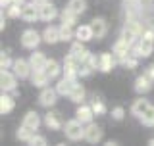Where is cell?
I'll list each match as a JSON object with an SVG mask.
<instances>
[{"instance_id":"cell-35","label":"cell","mask_w":154,"mask_h":146,"mask_svg":"<svg viewBox=\"0 0 154 146\" xmlns=\"http://www.w3.org/2000/svg\"><path fill=\"white\" fill-rule=\"evenodd\" d=\"M12 65H14V62L10 60V56L6 52H2V56H0V67H2V69H8V67H12Z\"/></svg>"},{"instance_id":"cell-11","label":"cell","mask_w":154,"mask_h":146,"mask_svg":"<svg viewBox=\"0 0 154 146\" xmlns=\"http://www.w3.org/2000/svg\"><path fill=\"white\" fill-rule=\"evenodd\" d=\"M102 138V129L98 127V125L94 123H89L85 127V140H89V142H98V140Z\"/></svg>"},{"instance_id":"cell-34","label":"cell","mask_w":154,"mask_h":146,"mask_svg":"<svg viewBox=\"0 0 154 146\" xmlns=\"http://www.w3.org/2000/svg\"><path fill=\"white\" fill-rule=\"evenodd\" d=\"M75 19H77V14H75V12H71V10L66 6V10L62 12V21L67 23V25H73V23H75Z\"/></svg>"},{"instance_id":"cell-9","label":"cell","mask_w":154,"mask_h":146,"mask_svg":"<svg viewBox=\"0 0 154 146\" xmlns=\"http://www.w3.org/2000/svg\"><path fill=\"white\" fill-rule=\"evenodd\" d=\"M131 48H133V44H129L127 41H123V38H119L118 42L114 44V56L118 58V62H122L123 58H127L129 56V52H131Z\"/></svg>"},{"instance_id":"cell-15","label":"cell","mask_w":154,"mask_h":146,"mask_svg":"<svg viewBox=\"0 0 154 146\" xmlns=\"http://www.w3.org/2000/svg\"><path fill=\"white\" fill-rule=\"evenodd\" d=\"M77 85L75 79H69V77H64L60 83L56 85V90H58V94H62V96H69V92L73 90V87Z\"/></svg>"},{"instance_id":"cell-5","label":"cell","mask_w":154,"mask_h":146,"mask_svg":"<svg viewBox=\"0 0 154 146\" xmlns=\"http://www.w3.org/2000/svg\"><path fill=\"white\" fill-rule=\"evenodd\" d=\"M21 19L23 21H37V19H41V10L35 2L31 4H23L21 8Z\"/></svg>"},{"instance_id":"cell-32","label":"cell","mask_w":154,"mask_h":146,"mask_svg":"<svg viewBox=\"0 0 154 146\" xmlns=\"http://www.w3.org/2000/svg\"><path fill=\"white\" fill-rule=\"evenodd\" d=\"M139 119L143 121V125H146V127H152V125H154V106H150V108L144 111V114H143Z\"/></svg>"},{"instance_id":"cell-18","label":"cell","mask_w":154,"mask_h":146,"mask_svg":"<svg viewBox=\"0 0 154 146\" xmlns=\"http://www.w3.org/2000/svg\"><path fill=\"white\" fill-rule=\"evenodd\" d=\"M31 83H33L35 87H41V89H45L48 83H50V77H48L42 69H38V71H33V73H31Z\"/></svg>"},{"instance_id":"cell-6","label":"cell","mask_w":154,"mask_h":146,"mask_svg":"<svg viewBox=\"0 0 154 146\" xmlns=\"http://www.w3.org/2000/svg\"><path fill=\"white\" fill-rule=\"evenodd\" d=\"M56 98H58V90L50 89V87H45L42 92H41V96H38V102H41V106H45V108H50V106L56 104Z\"/></svg>"},{"instance_id":"cell-12","label":"cell","mask_w":154,"mask_h":146,"mask_svg":"<svg viewBox=\"0 0 154 146\" xmlns=\"http://www.w3.org/2000/svg\"><path fill=\"white\" fill-rule=\"evenodd\" d=\"M45 123L48 129H62L64 127V119H62V115L58 111H48L45 115Z\"/></svg>"},{"instance_id":"cell-2","label":"cell","mask_w":154,"mask_h":146,"mask_svg":"<svg viewBox=\"0 0 154 146\" xmlns=\"http://www.w3.org/2000/svg\"><path fill=\"white\" fill-rule=\"evenodd\" d=\"M143 31L144 29L141 25V21H137V19H127V23L123 25V31H122V38L127 41L129 44H135V42L141 38Z\"/></svg>"},{"instance_id":"cell-7","label":"cell","mask_w":154,"mask_h":146,"mask_svg":"<svg viewBox=\"0 0 154 146\" xmlns=\"http://www.w3.org/2000/svg\"><path fill=\"white\" fill-rule=\"evenodd\" d=\"M16 81H17L16 73L2 69V73H0V87H2V90H14L16 89Z\"/></svg>"},{"instance_id":"cell-25","label":"cell","mask_w":154,"mask_h":146,"mask_svg":"<svg viewBox=\"0 0 154 146\" xmlns=\"http://www.w3.org/2000/svg\"><path fill=\"white\" fill-rule=\"evenodd\" d=\"M60 69H62V67L58 65V62H54V60H48V62H46V65H45V69H42V71H45L46 75L50 77V79H54V77H58V75H60Z\"/></svg>"},{"instance_id":"cell-19","label":"cell","mask_w":154,"mask_h":146,"mask_svg":"<svg viewBox=\"0 0 154 146\" xmlns=\"http://www.w3.org/2000/svg\"><path fill=\"white\" fill-rule=\"evenodd\" d=\"M42 41L48 42V44H54V42L60 41V27H46L45 33H42Z\"/></svg>"},{"instance_id":"cell-24","label":"cell","mask_w":154,"mask_h":146,"mask_svg":"<svg viewBox=\"0 0 154 146\" xmlns=\"http://www.w3.org/2000/svg\"><path fill=\"white\" fill-rule=\"evenodd\" d=\"M67 98H69L71 102H75V104H83V100H85V89L81 85H75Z\"/></svg>"},{"instance_id":"cell-30","label":"cell","mask_w":154,"mask_h":146,"mask_svg":"<svg viewBox=\"0 0 154 146\" xmlns=\"http://www.w3.org/2000/svg\"><path fill=\"white\" fill-rule=\"evenodd\" d=\"M67 8H69L71 12H75L77 16H81V14L85 12L87 4H85V0H69V2H67Z\"/></svg>"},{"instance_id":"cell-31","label":"cell","mask_w":154,"mask_h":146,"mask_svg":"<svg viewBox=\"0 0 154 146\" xmlns=\"http://www.w3.org/2000/svg\"><path fill=\"white\" fill-rule=\"evenodd\" d=\"M91 108H93L94 115H102V114H106V106H104V102L100 100L98 96H94V98H93V102H91Z\"/></svg>"},{"instance_id":"cell-3","label":"cell","mask_w":154,"mask_h":146,"mask_svg":"<svg viewBox=\"0 0 154 146\" xmlns=\"http://www.w3.org/2000/svg\"><path fill=\"white\" fill-rule=\"evenodd\" d=\"M83 121H79V119H71V121H67V123L64 125V131H66V137L69 138V140H81V138H85V127H83Z\"/></svg>"},{"instance_id":"cell-13","label":"cell","mask_w":154,"mask_h":146,"mask_svg":"<svg viewBox=\"0 0 154 146\" xmlns=\"http://www.w3.org/2000/svg\"><path fill=\"white\" fill-rule=\"evenodd\" d=\"M38 10H41V19H42V21H52V19L58 16L56 6L50 4V2H45L42 6H38Z\"/></svg>"},{"instance_id":"cell-20","label":"cell","mask_w":154,"mask_h":146,"mask_svg":"<svg viewBox=\"0 0 154 146\" xmlns=\"http://www.w3.org/2000/svg\"><path fill=\"white\" fill-rule=\"evenodd\" d=\"M93 115H94V111H93L91 106H83V104H81L79 110H77V114H75V117L79 121H83V123H91V121H93Z\"/></svg>"},{"instance_id":"cell-33","label":"cell","mask_w":154,"mask_h":146,"mask_svg":"<svg viewBox=\"0 0 154 146\" xmlns=\"http://www.w3.org/2000/svg\"><path fill=\"white\" fill-rule=\"evenodd\" d=\"M21 8H23V4H16V2H14V4H10L8 8H4V10H6V14L10 17H21Z\"/></svg>"},{"instance_id":"cell-21","label":"cell","mask_w":154,"mask_h":146,"mask_svg":"<svg viewBox=\"0 0 154 146\" xmlns=\"http://www.w3.org/2000/svg\"><path fill=\"white\" fill-rule=\"evenodd\" d=\"M75 38H77V41H81V42H87V41H91V38H94L91 25H81V27H77Z\"/></svg>"},{"instance_id":"cell-22","label":"cell","mask_w":154,"mask_h":146,"mask_svg":"<svg viewBox=\"0 0 154 146\" xmlns=\"http://www.w3.org/2000/svg\"><path fill=\"white\" fill-rule=\"evenodd\" d=\"M23 125H27L29 129L37 131L38 125H41V117H38L37 111H29V114H25V117H23Z\"/></svg>"},{"instance_id":"cell-37","label":"cell","mask_w":154,"mask_h":146,"mask_svg":"<svg viewBox=\"0 0 154 146\" xmlns=\"http://www.w3.org/2000/svg\"><path fill=\"white\" fill-rule=\"evenodd\" d=\"M123 115H125L123 108H114V110H112V117H114V119L119 121V119H123Z\"/></svg>"},{"instance_id":"cell-39","label":"cell","mask_w":154,"mask_h":146,"mask_svg":"<svg viewBox=\"0 0 154 146\" xmlns=\"http://www.w3.org/2000/svg\"><path fill=\"white\" fill-rule=\"evenodd\" d=\"M33 2H35L37 6H42V4H45V2H48V0H33Z\"/></svg>"},{"instance_id":"cell-8","label":"cell","mask_w":154,"mask_h":146,"mask_svg":"<svg viewBox=\"0 0 154 146\" xmlns=\"http://www.w3.org/2000/svg\"><path fill=\"white\" fill-rule=\"evenodd\" d=\"M116 62H118V58L114 56V52L112 54H100L98 56V65H96V69H100V71H104V73H108V71H112V67L116 65Z\"/></svg>"},{"instance_id":"cell-14","label":"cell","mask_w":154,"mask_h":146,"mask_svg":"<svg viewBox=\"0 0 154 146\" xmlns=\"http://www.w3.org/2000/svg\"><path fill=\"white\" fill-rule=\"evenodd\" d=\"M46 62H48V58L42 54V52H33L31 58H29V64H31L33 67V71H38V69H45V65H46Z\"/></svg>"},{"instance_id":"cell-10","label":"cell","mask_w":154,"mask_h":146,"mask_svg":"<svg viewBox=\"0 0 154 146\" xmlns=\"http://www.w3.org/2000/svg\"><path fill=\"white\" fill-rule=\"evenodd\" d=\"M12 67H14V73H16L17 77H21V79H25V77H29V75L33 73L31 64H29V62H25V60H16Z\"/></svg>"},{"instance_id":"cell-38","label":"cell","mask_w":154,"mask_h":146,"mask_svg":"<svg viewBox=\"0 0 154 146\" xmlns=\"http://www.w3.org/2000/svg\"><path fill=\"white\" fill-rule=\"evenodd\" d=\"M152 0H141V6H150Z\"/></svg>"},{"instance_id":"cell-26","label":"cell","mask_w":154,"mask_h":146,"mask_svg":"<svg viewBox=\"0 0 154 146\" xmlns=\"http://www.w3.org/2000/svg\"><path fill=\"white\" fill-rule=\"evenodd\" d=\"M14 106H16V102H14L12 96L2 94V98H0V111H2V114H10V111L14 110Z\"/></svg>"},{"instance_id":"cell-29","label":"cell","mask_w":154,"mask_h":146,"mask_svg":"<svg viewBox=\"0 0 154 146\" xmlns=\"http://www.w3.org/2000/svg\"><path fill=\"white\" fill-rule=\"evenodd\" d=\"M71 27H73V25L62 23V27H60V41H71V38L75 37V31Z\"/></svg>"},{"instance_id":"cell-28","label":"cell","mask_w":154,"mask_h":146,"mask_svg":"<svg viewBox=\"0 0 154 146\" xmlns=\"http://www.w3.org/2000/svg\"><path fill=\"white\" fill-rule=\"evenodd\" d=\"M69 54L77 56L79 60H83V58H85L87 54H89V52H87L85 48H83V42H81V41H77V42H73V44H71V48H69Z\"/></svg>"},{"instance_id":"cell-4","label":"cell","mask_w":154,"mask_h":146,"mask_svg":"<svg viewBox=\"0 0 154 146\" xmlns=\"http://www.w3.org/2000/svg\"><path fill=\"white\" fill-rule=\"evenodd\" d=\"M41 41H42V35H38L35 29H27V31L21 35V44L25 46V48H31V50H33V48H37Z\"/></svg>"},{"instance_id":"cell-27","label":"cell","mask_w":154,"mask_h":146,"mask_svg":"<svg viewBox=\"0 0 154 146\" xmlns=\"http://www.w3.org/2000/svg\"><path fill=\"white\" fill-rule=\"evenodd\" d=\"M33 135H35V131L33 129H29L27 125H21V127L17 129V138L19 140H23V142H31V138H33Z\"/></svg>"},{"instance_id":"cell-23","label":"cell","mask_w":154,"mask_h":146,"mask_svg":"<svg viewBox=\"0 0 154 146\" xmlns=\"http://www.w3.org/2000/svg\"><path fill=\"white\" fill-rule=\"evenodd\" d=\"M148 108H150V104H148L144 98H139V100H135L133 102V106H131V111H133V115H137V117H141V115L146 111Z\"/></svg>"},{"instance_id":"cell-17","label":"cell","mask_w":154,"mask_h":146,"mask_svg":"<svg viewBox=\"0 0 154 146\" xmlns=\"http://www.w3.org/2000/svg\"><path fill=\"white\" fill-rule=\"evenodd\" d=\"M91 29H93V35L96 38H102L106 35V31H108V25H106V21L102 17H96V19H93V23H91Z\"/></svg>"},{"instance_id":"cell-1","label":"cell","mask_w":154,"mask_h":146,"mask_svg":"<svg viewBox=\"0 0 154 146\" xmlns=\"http://www.w3.org/2000/svg\"><path fill=\"white\" fill-rule=\"evenodd\" d=\"M135 46H137L141 58H148V56H150L152 52H154V27L144 29L141 38L135 42Z\"/></svg>"},{"instance_id":"cell-40","label":"cell","mask_w":154,"mask_h":146,"mask_svg":"<svg viewBox=\"0 0 154 146\" xmlns=\"http://www.w3.org/2000/svg\"><path fill=\"white\" fill-rule=\"evenodd\" d=\"M148 144H150V146H154V138H150V140H148Z\"/></svg>"},{"instance_id":"cell-36","label":"cell","mask_w":154,"mask_h":146,"mask_svg":"<svg viewBox=\"0 0 154 146\" xmlns=\"http://www.w3.org/2000/svg\"><path fill=\"white\" fill-rule=\"evenodd\" d=\"M29 144L45 146V144H46V138H45V137H41V135H33V138H31V142H29Z\"/></svg>"},{"instance_id":"cell-16","label":"cell","mask_w":154,"mask_h":146,"mask_svg":"<svg viewBox=\"0 0 154 146\" xmlns=\"http://www.w3.org/2000/svg\"><path fill=\"white\" fill-rule=\"evenodd\" d=\"M152 83H154V81L150 79V77L143 73V75L137 77V81H135V90H137L139 94H143V92H148V90L152 89Z\"/></svg>"}]
</instances>
